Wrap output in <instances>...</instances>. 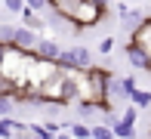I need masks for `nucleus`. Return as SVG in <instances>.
Masks as SVG:
<instances>
[{
  "instance_id": "1",
  "label": "nucleus",
  "mask_w": 151,
  "mask_h": 139,
  "mask_svg": "<svg viewBox=\"0 0 151 139\" xmlns=\"http://www.w3.org/2000/svg\"><path fill=\"white\" fill-rule=\"evenodd\" d=\"M50 9L56 12V16H62V19H68L77 31L96 28L102 19L108 16V9H102V6L93 3V0H52Z\"/></svg>"
},
{
  "instance_id": "2",
  "label": "nucleus",
  "mask_w": 151,
  "mask_h": 139,
  "mask_svg": "<svg viewBox=\"0 0 151 139\" xmlns=\"http://www.w3.org/2000/svg\"><path fill=\"white\" fill-rule=\"evenodd\" d=\"M59 65L65 68H93V50L90 46H62V56H59Z\"/></svg>"
},
{
  "instance_id": "3",
  "label": "nucleus",
  "mask_w": 151,
  "mask_h": 139,
  "mask_svg": "<svg viewBox=\"0 0 151 139\" xmlns=\"http://www.w3.org/2000/svg\"><path fill=\"white\" fill-rule=\"evenodd\" d=\"M37 59H46V62H59V56H62V43L56 37H40L37 40V46L31 50Z\"/></svg>"
},
{
  "instance_id": "4",
  "label": "nucleus",
  "mask_w": 151,
  "mask_h": 139,
  "mask_svg": "<svg viewBox=\"0 0 151 139\" xmlns=\"http://www.w3.org/2000/svg\"><path fill=\"white\" fill-rule=\"evenodd\" d=\"M123 56H127V62L133 68H139V71H151V59L145 56L142 46H136L133 40H127V46H123Z\"/></svg>"
},
{
  "instance_id": "5",
  "label": "nucleus",
  "mask_w": 151,
  "mask_h": 139,
  "mask_svg": "<svg viewBox=\"0 0 151 139\" xmlns=\"http://www.w3.org/2000/svg\"><path fill=\"white\" fill-rule=\"evenodd\" d=\"M129 40H133L136 46H142V50H145V56L151 59V16L142 19L139 28H133V37H129Z\"/></svg>"
},
{
  "instance_id": "6",
  "label": "nucleus",
  "mask_w": 151,
  "mask_h": 139,
  "mask_svg": "<svg viewBox=\"0 0 151 139\" xmlns=\"http://www.w3.org/2000/svg\"><path fill=\"white\" fill-rule=\"evenodd\" d=\"M37 40H40V31H34V28H25V25H19L16 28V37H12V43L19 46V50H34L37 46Z\"/></svg>"
},
{
  "instance_id": "7",
  "label": "nucleus",
  "mask_w": 151,
  "mask_h": 139,
  "mask_svg": "<svg viewBox=\"0 0 151 139\" xmlns=\"http://www.w3.org/2000/svg\"><path fill=\"white\" fill-rule=\"evenodd\" d=\"M105 121L111 124V130H114L117 139H136V124H127V121H120V117H114V111L105 117Z\"/></svg>"
},
{
  "instance_id": "8",
  "label": "nucleus",
  "mask_w": 151,
  "mask_h": 139,
  "mask_svg": "<svg viewBox=\"0 0 151 139\" xmlns=\"http://www.w3.org/2000/svg\"><path fill=\"white\" fill-rule=\"evenodd\" d=\"M117 16L123 19V28H139L142 25V19H145V12H139V9H129L127 3H117Z\"/></svg>"
},
{
  "instance_id": "9",
  "label": "nucleus",
  "mask_w": 151,
  "mask_h": 139,
  "mask_svg": "<svg viewBox=\"0 0 151 139\" xmlns=\"http://www.w3.org/2000/svg\"><path fill=\"white\" fill-rule=\"evenodd\" d=\"M19 16H22V25H25V28H34V31H46V22L40 19V12H34V9H28V6H25Z\"/></svg>"
},
{
  "instance_id": "10",
  "label": "nucleus",
  "mask_w": 151,
  "mask_h": 139,
  "mask_svg": "<svg viewBox=\"0 0 151 139\" xmlns=\"http://www.w3.org/2000/svg\"><path fill=\"white\" fill-rule=\"evenodd\" d=\"M68 133H71L74 139H93V124L74 121V124H68Z\"/></svg>"
},
{
  "instance_id": "11",
  "label": "nucleus",
  "mask_w": 151,
  "mask_h": 139,
  "mask_svg": "<svg viewBox=\"0 0 151 139\" xmlns=\"http://www.w3.org/2000/svg\"><path fill=\"white\" fill-rule=\"evenodd\" d=\"M129 105L148 108V105H151V93H148V90H133V93H129Z\"/></svg>"
},
{
  "instance_id": "12",
  "label": "nucleus",
  "mask_w": 151,
  "mask_h": 139,
  "mask_svg": "<svg viewBox=\"0 0 151 139\" xmlns=\"http://www.w3.org/2000/svg\"><path fill=\"white\" fill-rule=\"evenodd\" d=\"M22 139H52V136L43 130V124H28V130H25Z\"/></svg>"
},
{
  "instance_id": "13",
  "label": "nucleus",
  "mask_w": 151,
  "mask_h": 139,
  "mask_svg": "<svg viewBox=\"0 0 151 139\" xmlns=\"http://www.w3.org/2000/svg\"><path fill=\"white\" fill-rule=\"evenodd\" d=\"M93 139H117L111 124H93Z\"/></svg>"
},
{
  "instance_id": "14",
  "label": "nucleus",
  "mask_w": 151,
  "mask_h": 139,
  "mask_svg": "<svg viewBox=\"0 0 151 139\" xmlns=\"http://www.w3.org/2000/svg\"><path fill=\"white\" fill-rule=\"evenodd\" d=\"M16 111V96H0V117H12Z\"/></svg>"
},
{
  "instance_id": "15",
  "label": "nucleus",
  "mask_w": 151,
  "mask_h": 139,
  "mask_svg": "<svg viewBox=\"0 0 151 139\" xmlns=\"http://www.w3.org/2000/svg\"><path fill=\"white\" fill-rule=\"evenodd\" d=\"M12 37H16V25H0V43H12Z\"/></svg>"
},
{
  "instance_id": "16",
  "label": "nucleus",
  "mask_w": 151,
  "mask_h": 139,
  "mask_svg": "<svg viewBox=\"0 0 151 139\" xmlns=\"http://www.w3.org/2000/svg\"><path fill=\"white\" fill-rule=\"evenodd\" d=\"M50 3L52 0H25V6L34 9V12H50Z\"/></svg>"
},
{
  "instance_id": "17",
  "label": "nucleus",
  "mask_w": 151,
  "mask_h": 139,
  "mask_svg": "<svg viewBox=\"0 0 151 139\" xmlns=\"http://www.w3.org/2000/svg\"><path fill=\"white\" fill-rule=\"evenodd\" d=\"M3 9H6V12H16V16H19V12L25 9V0H3Z\"/></svg>"
},
{
  "instance_id": "18",
  "label": "nucleus",
  "mask_w": 151,
  "mask_h": 139,
  "mask_svg": "<svg viewBox=\"0 0 151 139\" xmlns=\"http://www.w3.org/2000/svg\"><path fill=\"white\" fill-rule=\"evenodd\" d=\"M136 117H139V108H136V105H127V108H123V114H120V121L136 124Z\"/></svg>"
},
{
  "instance_id": "19",
  "label": "nucleus",
  "mask_w": 151,
  "mask_h": 139,
  "mask_svg": "<svg viewBox=\"0 0 151 139\" xmlns=\"http://www.w3.org/2000/svg\"><path fill=\"white\" fill-rule=\"evenodd\" d=\"M111 50H114V37H102V40H99V53H102V56H108Z\"/></svg>"
},
{
  "instance_id": "20",
  "label": "nucleus",
  "mask_w": 151,
  "mask_h": 139,
  "mask_svg": "<svg viewBox=\"0 0 151 139\" xmlns=\"http://www.w3.org/2000/svg\"><path fill=\"white\" fill-rule=\"evenodd\" d=\"M93 3H99L102 9H108V6H111V0H93Z\"/></svg>"
},
{
  "instance_id": "21",
  "label": "nucleus",
  "mask_w": 151,
  "mask_h": 139,
  "mask_svg": "<svg viewBox=\"0 0 151 139\" xmlns=\"http://www.w3.org/2000/svg\"><path fill=\"white\" fill-rule=\"evenodd\" d=\"M52 139H74L71 133H59V136H52Z\"/></svg>"
}]
</instances>
